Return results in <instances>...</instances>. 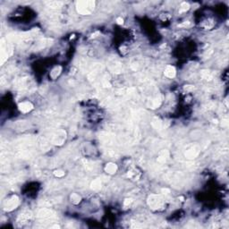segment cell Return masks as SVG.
I'll list each match as a JSON object with an SVG mask.
<instances>
[{"instance_id": "cell-8", "label": "cell", "mask_w": 229, "mask_h": 229, "mask_svg": "<svg viewBox=\"0 0 229 229\" xmlns=\"http://www.w3.org/2000/svg\"><path fill=\"white\" fill-rule=\"evenodd\" d=\"M164 74L168 78H174L175 76V74H176L175 68L174 66H168L165 69Z\"/></svg>"}, {"instance_id": "cell-7", "label": "cell", "mask_w": 229, "mask_h": 229, "mask_svg": "<svg viewBox=\"0 0 229 229\" xmlns=\"http://www.w3.org/2000/svg\"><path fill=\"white\" fill-rule=\"evenodd\" d=\"M200 153V150L199 149H198L197 147H192L191 149H189L188 150H186L185 152V157L187 159H195L198 155H199Z\"/></svg>"}, {"instance_id": "cell-2", "label": "cell", "mask_w": 229, "mask_h": 229, "mask_svg": "<svg viewBox=\"0 0 229 229\" xmlns=\"http://www.w3.org/2000/svg\"><path fill=\"white\" fill-rule=\"evenodd\" d=\"M148 205L150 206V209L158 210H162L165 206V201L160 195L158 194H152L149 196L147 200Z\"/></svg>"}, {"instance_id": "cell-11", "label": "cell", "mask_w": 229, "mask_h": 229, "mask_svg": "<svg viewBox=\"0 0 229 229\" xmlns=\"http://www.w3.org/2000/svg\"><path fill=\"white\" fill-rule=\"evenodd\" d=\"M30 217H32V213L30 212H24V213H22L20 215L19 218H18V221L21 222V223H25L27 221H29L30 219Z\"/></svg>"}, {"instance_id": "cell-3", "label": "cell", "mask_w": 229, "mask_h": 229, "mask_svg": "<svg viewBox=\"0 0 229 229\" xmlns=\"http://www.w3.org/2000/svg\"><path fill=\"white\" fill-rule=\"evenodd\" d=\"M66 132L63 130H59L56 132L53 135L51 136V142L56 145H62L66 141Z\"/></svg>"}, {"instance_id": "cell-14", "label": "cell", "mask_w": 229, "mask_h": 229, "mask_svg": "<svg viewBox=\"0 0 229 229\" xmlns=\"http://www.w3.org/2000/svg\"><path fill=\"white\" fill-rule=\"evenodd\" d=\"M61 71H62V68H61V66H57V67H55L53 70L51 71V72H50V76L53 78V79H56L60 74H61Z\"/></svg>"}, {"instance_id": "cell-12", "label": "cell", "mask_w": 229, "mask_h": 229, "mask_svg": "<svg viewBox=\"0 0 229 229\" xmlns=\"http://www.w3.org/2000/svg\"><path fill=\"white\" fill-rule=\"evenodd\" d=\"M101 186H102V183L100 179H95L90 184L91 189L94 191H99L101 189Z\"/></svg>"}, {"instance_id": "cell-23", "label": "cell", "mask_w": 229, "mask_h": 229, "mask_svg": "<svg viewBox=\"0 0 229 229\" xmlns=\"http://www.w3.org/2000/svg\"><path fill=\"white\" fill-rule=\"evenodd\" d=\"M161 192H162V193H163V194H168V193L170 192V190H169V189H166H166H162V190H161Z\"/></svg>"}, {"instance_id": "cell-6", "label": "cell", "mask_w": 229, "mask_h": 229, "mask_svg": "<svg viewBox=\"0 0 229 229\" xmlns=\"http://www.w3.org/2000/svg\"><path fill=\"white\" fill-rule=\"evenodd\" d=\"M18 108H19V110L23 113H28L30 112L33 108V105L29 101H25V102H22L20 103L18 105Z\"/></svg>"}, {"instance_id": "cell-17", "label": "cell", "mask_w": 229, "mask_h": 229, "mask_svg": "<svg viewBox=\"0 0 229 229\" xmlns=\"http://www.w3.org/2000/svg\"><path fill=\"white\" fill-rule=\"evenodd\" d=\"M201 76L205 80H211L212 79V75H211V74H210L209 71H202Z\"/></svg>"}, {"instance_id": "cell-20", "label": "cell", "mask_w": 229, "mask_h": 229, "mask_svg": "<svg viewBox=\"0 0 229 229\" xmlns=\"http://www.w3.org/2000/svg\"><path fill=\"white\" fill-rule=\"evenodd\" d=\"M54 175H55V176H57V177H63V176L65 175V172L62 171V170H56L54 172Z\"/></svg>"}, {"instance_id": "cell-16", "label": "cell", "mask_w": 229, "mask_h": 229, "mask_svg": "<svg viewBox=\"0 0 229 229\" xmlns=\"http://www.w3.org/2000/svg\"><path fill=\"white\" fill-rule=\"evenodd\" d=\"M139 172L136 171V170H131L127 173V177L129 178H132V179H136L139 178Z\"/></svg>"}, {"instance_id": "cell-21", "label": "cell", "mask_w": 229, "mask_h": 229, "mask_svg": "<svg viewBox=\"0 0 229 229\" xmlns=\"http://www.w3.org/2000/svg\"><path fill=\"white\" fill-rule=\"evenodd\" d=\"M132 202V199H126V201H124V206H129Z\"/></svg>"}, {"instance_id": "cell-15", "label": "cell", "mask_w": 229, "mask_h": 229, "mask_svg": "<svg viewBox=\"0 0 229 229\" xmlns=\"http://www.w3.org/2000/svg\"><path fill=\"white\" fill-rule=\"evenodd\" d=\"M81 201V198L79 194L77 193H72L71 195V201L74 204H79Z\"/></svg>"}, {"instance_id": "cell-1", "label": "cell", "mask_w": 229, "mask_h": 229, "mask_svg": "<svg viewBox=\"0 0 229 229\" xmlns=\"http://www.w3.org/2000/svg\"><path fill=\"white\" fill-rule=\"evenodd\" d=\"M95 2L94 1H79L76 4L77 12L82 15L90 14L94 10Z\"/></svg>"}, {"instance_id": "cell-22", "label": "cell", "mask_w": 229, "mask_h": 229, "mask_svg": "<svg viewBox=\"0 0 229 229\" xmlns=\"http://www.w3.org/2000/svg\"><path fill=\"white\" fill-rule=\"evenodd\" d=\"M117 23L118 24H123V19L121 18V17H118V18L117 19Z\"/></svg>"}, {"instance_id": "cell-4", "label": "cell", "mask_w": 229, "mask_h": 229, "mask_svg": "<svg viewBox=\"0 0 229 229\" xmlns=\"http://www.w3.org/2000/svg\"><path fill=\"white\" fill-rule=\"evenodd\" d=\"M19 205V198L16 195H13L10 199H8L4 204V210L6 211H12L13 210L16 209Z\"/></svg>"}, {"instance_id": "cell-9", "label": "cell", "mask_w": 229, "mask_h": 229, "mask_svg": "<svg viewBox=\"0 0 229 229\" xmlns=\"http://www.w3.org/2000/svg\"><path fill=\"white\" fill-rule=\"evenodd\" d=\"M168 158H169V152L168 150H161L158 156V162L163 164L168 159Z\"/></svg>"}, {"instance_id": "cell-5", "label": "cell", "mask_w": 229, "mask_h": 229, "mask_svg": "<svg viewBox=\"0 0 229 229\" xmlns=\"http://www.w3.org/2000/svg\"><path fill=\"white\" fill-rule=\"evenodd\" d=\"M38 217L41 220H48L56 217V213L48 209H43L38 213Z\"/></svg>"}, {"instance_id": "cell-18", "label": "cell", "mask_w": 229, "mask_h": 229, "mask_svg": "<svg viewBox=\"0 0 229 229\" xmlns=\"http://www.w3.org/2000/svg\"><path fill=\"white\" fill-rule=\"evenodd\" d=\"M48 5L52 9H57V8H59L60 7V6L62 5V3L61 2H48Z\"/></svg>"}, {"instance_id": "cell-13", "label": "cell", "mask_w": 229, "mask_h": 229, "mask_svg": "<svg viewBox=\"0 0 229 229\" xmlns=\"http://www.w3.org/2000/svg\"><path fill=\"white\" fill-rule=\"evenodd\" d=\"M152 126L155 128V129H157V130H160L161 127H162V122L159 118L158 117H154L153 120H152Z\"/></svg>"}, {"instance_id": "cell-10", "label": "cell", "mask_w": 229, "mask_h": 229, "mask_svg": "<svg viewBox=\"0 0 229 229\" xmlns=\"http://www.w3.org/2000/svg\"><path fill=\"white\" fill-rule=\"evenodd\" d=\"M105 171L108 174L113 175V174H114V173L117 171V166L114 164V163H108L105 166Z\"/></svg>"}, {"instance_id": "cell-19", "label": "cell", "mask_w": 229, "mask_h": 229, "mask_svg": "<svg viewBox=\"0 0 229 229\" xmlns=\"http://www.w3.org/2000/svg\"><path fill=\"white\" fill-rule=\"evenodd\" d=\"M189 8H190V5H189L188 3H186V2L183 3V4L181 5V6H180V13H182V12H186Z\"/></svg>"}]
</instances>
